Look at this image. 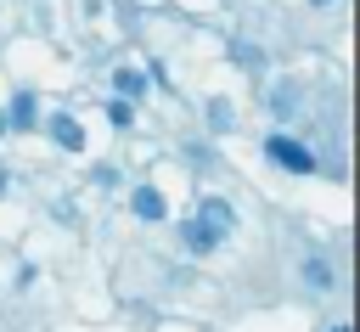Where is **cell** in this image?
Instances as JSON below:
<instances>
[{
    "instance_id": "6da1fadb",
    "label": "cell",
    "mask_w": 360,
    "mask_h": 332,
    "mask_svg": "<svg viewBox=\"0 0 360 332\" xmlns=\"http://www.w3.org/2000/svg\"><path fill=\"white\" fill-rule=\"evenodd\" d=\"M264 152H270L281 169H292V174H315V152H304L292 135H270V141H264Z\"/></svg>"
},
{
    "instance_id": "7a4b0ae2",
    "label": "cell",
    "mask_w": 360,
    "mask_h": 332,
    "mask_svg": "<svg viewBox=\"0 0 360 332\" xmlns=\"http://www.w3.org/2000/svg\"><path fill=\"white\" fill-rule=\"evenodd\" d=\"M51 141H56L62 152H79V146H84V129H79V118H68V113H51Z\"/></svg>"
},
{
    "instance_id": "3957f363",
    "label": "cell",
    "mask_w": 360,
    "mask_h": 332,
    "mask_svg": "<svg viewBox=\"0 0 360 332\" xmlns=\"http://www.w3.org/2000/svg\"><path fill=\"white\" fill-rule=\"evenodd\" d=\"M197 219H202V225H214V231H219V236H225V231H231V225H236V208H231V203H225V197H208V203H202V214H197Z\"/></svg>"
},
{
    "instance_id": "277c9868",
    "label": "cell",
    "mask_w": 360,
    "mask_h": 332,
    "mask_svg": "<svg viewBox=\"0 0 360 332\" xmlns=\"http://www.w3.org/2000/svg\"><path fill=\"white\" fill-rule=\"evenodd\" d=\"M135 214H141V219H163V214H169L163 191H158V186H141V191H135Z\"/></svg>"
},
{
    "instance_id": "5b68a950",
    "label": "cell",
    "mask_w": 360,
    "mask_h": 332,
    "mask_svg": "<svg viewBox=\"0 0 360 332\" xmlns=\"http://www.w3.org/2000/svg\"><path fill=\"white\" fill-rule=\"evenodd\" d=\"M186 248H191V253H214V248H219V231L202 225V219H191V225H186Z\"/></svg>"
},
{
    "instance_id": "8992f818",
    "label": "cell",
    "mask_w": 360,
    "mask_h": 332,
    "mask_svg": "<svg viewBox=\"0 0 360 332\" xmlns=\"http://www.w3.org/2000/svg\"><path fill=\"white\" fill-rule=\"evenodd\" d=\"M112 84H118V96H124V101L146 96V73H141V68H118V73H112Z\"/></svg>"
},
{
    "instance_id": "52a82bcc",
    "label": "cell",
    "mask_w": 360,
    "mask_h": 332,
    "mask_svg": "<svg viewBox=\"0 0 360 332\" xmlns=\"http://www.w3.org/2000/svg\"><path fill=\"white\" fill-rule=\"evenodd\" d=\"M6 129H34V96H28V90L11 101V118H6Z\"/></svg>"
},
{
    "instance_id": "ba28073f",
    "label": "cell",
    "mask_w": 360,
    "mask_h": 332,
    "mask_svg": "<svg viewBox=\"0 0 360 332\" xmlns=\"http://www.w3.org/2000/svg\"><path fill=\"white\" fill-rule=\"evenodd\" d=\"M304 281L309 287H332V264L326 259H304Z\"/></svg>"
},
{
    "instance_id": "9c48e42d",
    "label": "cell",
    "mask_w": 360,
    "mask_h": 332,
    "mask_svg": "<svg viewBox=\"0 0 360 332\" xmlns=\"http://www.w3.org/2000/svg\"><path fill=\"white\" fill-rule=\"evenodd\" d=\"M208 118H214V129H225V124H231V107H225V101H214V107H208Z\"/></svg>"
},
{
    "instance_id": "30bf717a",
    "label": "cell",
    "mask_w": 360,
    "mask_h": 332,
    "mask_svg": "<svg viewBox=\"0 0 360 332\" xmlns=\"http://www.w3.org/2000/svg\"><path fill=\"white\" fill-rule=\"evenodd\" d=\"M6 186H11V174H6V169H0V197H6Z\"/></svg>"
},
{
    "instance_id": "8fae6325",
    "label": "cell",
    "mask_w": 360,
    "mask_h": 332,
    "mask_svg": "<svg viewBox=\"0 0 360 332\" xmlns=\"http://www.w3.org/2000/svg\"><path fill=\"white\" fill-rule=\"evenodd\" d=\"M0 135H6V113H0Z\"/></svg>"
},
{
    "instance_id": "7c38bea8",
    "label": "cell",
    "mask_w": 360,
    "mask_h": 332,
    "mask_svg": "<svg viewBox=\"0 0 360 332\" xmlns=\"http://www.w3.org/2000/svg\"><path fill=\"white\" fill-rule=\"evenodd\" d=\"M315 6H326V0H315Z\"/></svg>"
}]
</instances>
